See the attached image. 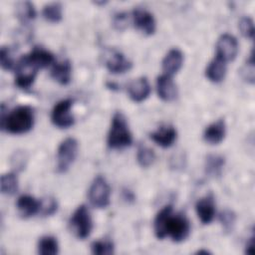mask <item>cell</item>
Here are the masks:
<instances>
[{
    "mask_svg": "<svg viewBox=\"0 0 255 255\" xmlns=\"http://www.w3.org/2000/svg\"><path fill=\"white\" fill-rule=\"evenodd\" d=\"M182 63H183L182 52L177 48L170 49L162 60V64H161L162 70L164 71L165 75H168L171 77L172 75L176 74L179 71V69L182 66Z\"/></svg>",
    "mask_w": 255,
    "mask_h": 255,
    "instance_id": "cell-16",
    "label": "cell"
},
{
    "mask_svg": "<svg viewBox=\"0 0 255 255\" xmlns=\"http://www.w3.org/2000/svg\"><path fill=\"white\" fill-rule=\"evenodd\" d=\"M0 63L4 70H12L15 67L14 59L9 47L3 46L0 50Z\"/></svg>",
    "mask_w": 255,
    "mask_h": 255,
    "instance_id": "cell-30",
    "label": "cell"
},
{
    "mask_svg": "<svg viewBox=\"0 0 255 255\" xmlns=\"http://www.w3.org/2000/svg\"><path fill=\"white\" fill-rule=\"evenodd\" d=\"M239 29H240L241 34L244 37L249 38V39L253 38V35H254V25H253V20L250 17L245 16V17H242L240 19Z\"/></svg>",
    "mask_w": 255,
    "mask_h": 255,
    "instance_id": "cell-31",
    "label": "cell"
},
{
    "mask_svg": "<svg viewBox=\"0 0 255 255\" xmlns=\"http://www.w3.org/2000/svg\"><path fill=\"white\" fill-rule=\"evenodd\" d=\"M72 106V99H64L54 106L51 112V121L56 127L60 128H68L74 125L75 118L71 113Z\"/></svg>",
    "mask_w": 255,
    "mask_h": 255,
    "instance_id": "cell-7",
    "label": "cell"
},
{
    "mask_svg": "<svg viewBox=\"0 0 255 255\" xmlns=\"http://www.w3.org/2000/svg\"><path fill=\"white\" fill-rule=\"evenodd\" d=\"M16 206L19 214L24 218H28L39 212L40 200H37L32 195L23 194L17 199Z\"/></svg>",
    "mask_w": 255,
    "mask_h": 255,
    "instance_id": "cell-18",
    "label": "cell"
},
{
    "mask_svg": "<svg viewBox=\"0 0 255 255\" xmlns=\"http://www.w3.org/2000/svg\"><path fill=\"white\" fill-rule=\"evenodd\" d=\"M225 164V158L219 154H209L205 159V171L210 176H219Z\"/></svg>",
    "mask_w": 255,
    "mask_h": 255,
    "instance_id": "cell-22",
    "label": "cell"
},
{
    "mask_svg": "<svg viewBox=\"0 0 255 255\" xmlns=\"http://www.w3.org/2000/svg\"><path fill=\"white\" fill-rule=\"evenodd\" d=\"M1 128L14 134L26 133L32 129L35 122L34 110L30 106H19L5 115L1 107Z\"/></svg>",
    "mask_w": 255,
    "mask_h": 255,
    "instance_id": "cell-2",
    "label": "cell"
},
{
    "mask_svg": "<svg viewBox=\"0 0 255 255\" xmlns=\"http://www.w3.org/2000/svg\"><path fill=\"white\" fill-rule=\"evenodd\" d=\"M226 74V62L221 58L215 56L213 60L210 61L205 70L206 78L213 82L219 83L221 82Z\"/></svg>",
    "mask_w": 255,
    "mask_h": 255,
    "instance_id": "cell-20",
    "label": "cell"
},
{
    "mask_svg": "<svg viewBox=\"0 0 255 255\" xmlns=\"http://www.w3.org/2000/svg\"><path fill=\"white\" fill-rule=\"evenodd\" d=\"M219 220L226 231H230L235 223V214L229 209H225L219 215Z\"/></svg>",
    "mask_w": 255,
    "mask_h": 255,
    "instance_id": "cell-32",
    "label": "cell"
},
{
    "mask_svg": "<svg viewBox=\"0 0 255 255\" xmlns=\"http://www.w3.org/2000/svg\"><path fill=\"white\" fill-rule=\"evenodd\" d=\"M63 8L59 2L48 3L43 7L42 14L44 18L52 23H57L62 20Z\"/></svg>",
    "mask_w": 255,
    "mask_h": 255,
    "instance_id": "cell-25",
    "label": "cell"
},
{
    "mask_svg": "<svg viewBox=\"0 0 255 255\" xmlns=\"http://www.w3.org/2000/svg\"><path fill=\"white\" fill-rule=\"evenodd\" d=\"M253 246H254V237L253 235L249 238L248 242L246 243V248H245V253L247 254H252L253 253Z\"/></svg>",
    "mask_w": 255,
    "mask_h": 255,
    "instance_id": "cell-35",
    "label": "cell"
},
{
    "mask_svg": "<svg viewBox=\"0 0 255 255\" xmlns=\"http://www.w3.org/2000/svg\"><path fill=\"white\" fill-rule=\"evenodd\" d=\"M70 227L75 236L79 239H86L93 230V220L86 205H80L70 218Z\"/></svg>",
    "mask_w": 255,
    "mask_h": 255,
    "instance_id": "cell-4",
    "label": "cell"
},
{
    "mask_svg": "<svg viewBox=\"0 0 255 255\" xmlns=\"http://www.w3.org/2000/svg\"><path fill=\"white\" fill-rule=\"evenodd\" d=\"M108 70L113 74H123L128 71L132 64L121 52H114L106 62Z\"/></svg>",
    "mask_w": 255,
    "mask_h": 255,
    "instance_id": "cell-19",
    "label": "cell"
},
{
    "mask_svg": "<svg viewBox=\"0 0 255 255\" xmlns=\"http://www.w3.org/2000/svg\"><path fill=\"white\" fill-rule=\"evenodd\" d=\"M155 159V153L152 148L146 145H139L136 152V160L142 167L150 166Z\"/></svg>",
    "mask_w": 255,
    "mask_h": 255,
    "instance_id": "cell-27",
    "label": "cell"
},
{
    "mask_svg": "<svg viewBox=\"0 0 255 255\" xmlns=\"http://www.w3.org/2000/svg\"><path fill=\"white\" fill-rule=\"evenodd\" d=\"M196 214L203 224H209L215 216V201L212 193L198 199L195 204Z\"/></svg>",
    "mask_w": 255,
    "mask_h": 255,
    "instance_id": "cell-12",
    "label": "cell"
},
{
    "mask_svg": "<svg viewBox=\"0 0 255 255\" xmlns=\"http://www.w3.org/2000/svg\"><path fill=\"white\" fill-rule=\"evenodd\" d=\"M38 253L41 255H56L59 252V244L54 236L46 235L38 241Z\"/></svg>",
    "mask_w": 255,
    "mask_h": 255,
    "instance_id": "cell-23",
    "label": "cell"
},
{
    "mask_svg": "<svg viewBox=\"0 0 255 255\" xmlns=\"http://www.w3.org/2000/svg\"><path fill=\"white\" fill-rule=\"evenodd\" d=\"M156 91L158 97L165 102H170L177 97V88L172 78L168 75H160L156 79Z\"/></svg>",
    "mask_w": 255,
    "mask_h": 255,
    "instance_id": "cell-13",
    "label": "cell"
},
{
    "mask_svg": "<svg viewBox=\"0 0 255 255\" xmlns=\"http://www.w3.org/2000/svg\"><path fill=\"white\" fill-rule=\"evenodd\" d=\"M1 192L7 195H13L18 190V178L14 172H7L1 176Z\"/></svg>",
    "mask_w": 255,
    "mask_h": 255,
    "instance_id": "cell-26",
    "label": "cell"
},
{
    "mask_svg": "<svg viewBox=\"0 0 255 255\" xmlns=\"http://www.w3.org/2000/svg\"><path fill=\"white\" fill-rule=\"evenodd\" d=\"M57 209L58 203L54 197L47 196L40 199L39 213H41L43 216H51L57 211Z\"/></svg>",
    "mask_w": 255,
    "mask_h": 255,
    "instance_id": "cell-29",
    "label": "cell"
},
{
    "mask_svg": "<svg viewBox=\"0 0 255 255\" xmlns=\"http://www.w3.org/2000/svg\"><path fill=\"white\" fill-rule=\"evenodd\" d=\"M128 93L133 102H142L150 94V85L145 77L137 78L131 81L128 86Z\"/></svg>",
    "mask_w": 255,
    "mask_h": 255,
    "instance_id": "cell-15",
    "label": "cell"
},
{
    "mask_svg": "<svg viewBox=\"0 0 255 255\" xmlns=\"http://www.w3.org/2000/svg\"><path fill=\"white\" fill-rule=\"evenodd\" d=\"M242 75L245 80L253 83L254 82V60H253V51L250 54L249 59L247 60L245 66L242 69Z\"/></svg>",
    "mask_w": 255,
    "mask_h": 255,
    "instance_id": "cell-33",
    "label": "cell"
},
{
    "mask_svg": "<svg viewBox=\"0 0 255 255\" xmlns=\"http://www.w3.org/2000/svg\"><path fill=\"white\" fill-rule=\"evenodd\" d=\"M198 254H202V253H204V254H208L209 252L207 251V250H198V252H197Z\"/></svg>",
    "mask_w": 255,
    "mask_h": 255,
    "instance_id": "cell-36",
    "label": "cell"
},
{
    "mask_svg": "<svg viewBox=\"0 0 255 255\" xmlns=\"http://www.w3.org/2000/svg\"><path fill=\"white\" fill-rule=\"evenodd\" d=\"M129 17L128 14L126 12H119L114 16V26L118 29V30H124L128 23Z\"/></svg>",
    "mask_w": 255,
    "mask_h": 255,
    "instance_id": "cell-34",
    "label": "cell"
},
{
    "mask_svg": "<svg viewBox=\"0 0 255 255\" xmlns=\"http://www.w3.org/2000/svg\"><path fill=\"white\" fill-rule=\"evenodd\" d=\"M37 69L31 66L22 56L18 63L16 64V77L15 84L23 90H28L33 85L36 75Z\"/></svg>",
    "mask_w": 255,
    "mask_h": 255,
    "instance_id": "cell-8",
    "label": "cell"
},
{
    "mask_svg": "<svg viewBox=\"0 0 255 255\" xmlns=\"http://www.w3.org/2000/svg\"><path fill=\"white\" fill-rule=\"evenodd\" d=\"M238 53L237 39L228 33L222 34L216 43V56L224 60L226 63L235 59Z\"/></svg>",
    "mask_w": 255,
    "mask_h": 255,
    "instance_id": "cell-9",
    "label": "cell"
},
{
    "mask_svg": "<svg viewBox=\"0 0 255 255\" xmlns=\"http://www.w3.org/2000/svg\"><path fill=\"white\" fill-rule=\"evenodd\" d=\"M153 231L158 239L170 237L174 242L185 240L190 233V222L183 213H173L172 206L161 208L154 217Z\"/></svg>",
    "mask_w": 255,
    "mask_h": 255,
    "instance_id": "cell-1",
    "label": "cell"
},
{
    "mask_svg": "<svg viewBox=\"0 0 255 255\" xmlns=\"http://www.w3.org/2000/svg\"><path fill=\"white\" fill-rule=\"evenodd\" d=\"M131 19L134 26L142 33L151 35L155 32V19L148 10L140 7L134 8L131 12Z\"/></svg>",
    "mask_w": 255,
    "mask_h": 255,
    "instance_id": "cell-10",
    "label": "cell"
},
{
    "mask_svg": "<svg viewBox=\"0 0 255 255\" xmlns=\"http://www.w3.org/2000/svg\"><path fill=\"white\" fill-rule=\"evenodd\" d=\"M23 57L31 66L37 70L46 68L51 64H55L54 55L42 47H35L29 54L24 55Z\"/></svg>",
    "mask_w": 255,
    "mask_h": 255,
    "instance_id": "cell-11",
    "label": "cell"
},
{
    "mask_svg": "<svg viewBox=\"0 0 255 255\" xmlns=\"http://www.w3.org/2000/svg\"><path fill=\"white\" fill-rule=\"evenodd\" d=\"M79 143L75 137L65 138L57 149V171L66 172L78 155Z\"/></svg>",
    "mask_w": 255,
    "mask_h": 255,
    "instance_id": "cell-5",
    "label": "cell"
},
{
    "mask_svg": "<svg viewBox=\"0 0 255 255\" xmlns=\"http://www.w3.org/2000/svg\"><path fill=\"white\" fill-rule=\"evenodd\" d=\"M226 133V125L223 119H219L206 127L203 132V138L210 144L220 143Z\"/></svg>",
    "mask_w": 255,
    "mask_h": 255,
    "instance_id": "cell-17",
    "label": "cell"
},
{
    "mask_svg": "<svg viewBox=\"0 0 255 255\" xmlns=\"http://www.w3.org/2000/svg\"><path fill=\"white\" fill-rule=\"evenodd\" d=\"M111 188L106 178L102 175H98L92 182L88 197L91 204L97 208H106L110 204Z\"/></svg>",
    "mask_w": 255,
    "mask_h": 255,
    "instance_id": "cell-6",
    "label": "cell"
},
{
    "mask_svg": "<svg viewBox=\"0 0 255 255\" xmlns=\"http://www.w3.org/2000/svg\"><path fill=\"white\" fill-rule=\"evenodd\" d=\"M150 139L161 147L171 146L177 137V131L172 126H161L149 133Z\"/></svg>",
    "mask_w": 255,
    "mask_h": 255,
    "instance_id": "cell-14",
    "label": "cell"
},
{
    "mask_svg": "<svg viewBox=\"0 0 255 255\" xmlns=\"http://www.w3.org/2000/svg\"><path fill=\"white\" fill-rule=\"evenodd\" d=\"M92 252L97 255H110L115 252V245L109 239L94 241L91 245Z\"/></svg>",
    "mask_w": 255,
    "mask_h": 255,
    "instance_id": "cell-28",
    "label": "cell"
},
{
    "mask_svg": "<svg viewBox=\"0 0 255 255\" xmlns=\"http://www.w3.org/2000/svg\"><path fill=\"white\" fill-rule=\"evenodd\" d=\"M107 143L113 149L125 148L132 143V135L128 128L127 119L121 112H117L113 116Z\"/></svg>",
    "mask_w": 255,
    "mask_h": 255,
    "instance_id": "cell-3",
    "label": "cell"
},
{
    "mask_svg": "<svg viewBox=\"0 0 255 255\" xmlns=\"http://www.w3.org/2000/svg\"><path fill=\"white\" fill-rule=\"evenodd\" d=\"M52 78L61 85H67L71 81L72 64L69 60L55 62L51 70Z\"/></svg>",
    "mask_w": 255,
    "mask_h": 255,
    "instance_id": "cell-21",
    "label": "cell"
},
{
    "mask_svg": "<svg viewBox=\"0 0 255 255\" xmlns=\"http://www.w3.org/2000/svg\"><path fill=\"white\" fill-rule=\"evenodd\" d=\"M16 15L18 19L23 23H28L35 19L36 10L32 2L21 1L16 5Z\"/></svg>",
    "mask_w": 255,
    "mask_h": 255,
    "instance_id": "cell-24",
    "label": "cell"
}]
</instances>
